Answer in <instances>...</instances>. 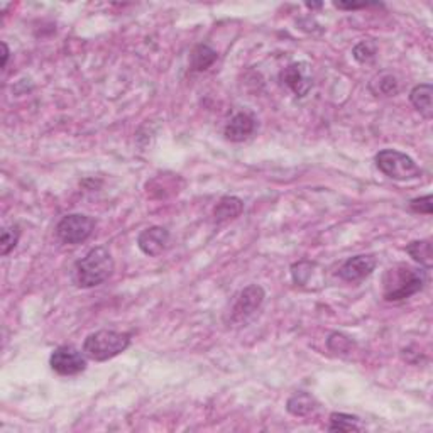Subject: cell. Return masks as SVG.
<instances>
[{"instance_id": "1", "label": "cell", "mask_w": 433, "mask_h": 433, "mask_svg": "<svg viewBox=\"0 0 433 433\" xmlns=\"http://www.w3.org/2000/svg\"><path fill=\"white\" fill-rule=\"evenodd\" d=\"M427 273L408 264H396L382 276V297L386 302H403L423 290Z\"/></svg>"}, {"instance_id": "2", "label": "cell", "mask_w": 433, "mask_h": 433, "mask_svg": "<svg viewBox=\"0 0 433 433\" xmlns=\"http://www.w3.org/2000/svg\"><path fill=\"white\" fill-rule=\"evenodd\" d=\"M114 273V259L105 247H95L75 262L73 280L78 288H95L105 283Z\"/></svg>"}, {"instance_id": "3", "label": "cell", "mask_w": 433, "mask_h": 433, "mask_svg": "<svg viewBox=\"0 0 433 433\" xmlns=\"http://www.w3.org/2000/svg\"><path fill=\"white\" fill-rule=\"evenodd\" d=\"M129 345H131V335L126 332L98 330L86 337L83 354L95 362H105L122 354Z\"/></svg>"}, {"instance_id": "4", "label": "cell", "mask_w": 433, "mask_h": 433, "mask_svg": "<svg viewBox=\"0 0 433 433\" xmlns=\"http://www.w3.org/2000/svg\"><path fill=\"white\" fill-rule=\"evenodd\" d=\"M376 166L379 172H382L391 180L406 181L418 178L422 174V169L418 164L406 156L405 153H399L396 149H382L376 154Z\"/></svg>"}, {"instance_id": "5", "label": "cell", "mask_w": 433, "mask_h": 433, "mask_svg": "<svg viewBox=\"0 0 433 433\" xmlns=\"http://www.w3.org/2000/svg\"><path fill=\"white\" fill-rule=\"evenodd\" d=\"M95 228V220L89 215L72 214L58 222L56 235L63 244L77 245L85 243Z\"/></svg>"}, {"instance_id": "6", "label": "cell", "mask_w": 433, "mask_h": 433, "mask_svg": "<svg viewBox=\"0 0 433 433\" xmlns=\"http://www.w3.org/2000/svg\"><path fill=\"white\" fill-rule=\"evenodd\" d=\"M85 354H82L73 345H61L54 349L49 357V366L60 376H77L86 369Z\"/></svg>"}, {"instance_id": "7", "label": "cell", "mask_w": 433, "mask_h": 433, "mask_svg": "<svg viewBox=\"0 0 433 433\" xmlns=\"http://www.w3.org/2000/svg\"><path fill=\"white\" fill-rule=\"evenodd\" d=\"M266 293L259 285H249L237 295L231 308V323H243L259 310Z\"/></svg>"}, {"instance_id": "8", "label": "cell", "mask_w": 433, "mask_h": 433, "mask_svg": "<svg viewBox=\"0 0 433 433\" xmlns=\"http://www.w3.org/2000/svg\"><path fill=\"white\" fill-rule=\"evenodd\" d=\"M283 85H286L297 97H305L314 85L311 66L308 63H291L280 75Z\"/></svg>"}, {"instance_id": "9", "label": "cell", "mask_w": 433, "mask_h": 433, "mask_svg": "<svg viewBox=\"0 0 433 433\" xmlns=\"http://www.w3.org/2000/svg\"><path fill=\"white\" fill-rule=\"evenodd\" d=\"M376 269V257L370 254H361V256L349 257L339 269V276L347 283H359L373 274Z\"/></svg>"}, {"instance_id": "10", "label": "cell", "mask_w": 433, "mask_h": 433, "mask_svg": "<svg viewBox=\"0 0 433 433\" xmlns=\"http://www.w3.org/2000/svg\"><path fill=\"white\" fill-rule=\"evenodd\" d=\"M169 244V232L168 228L154 226L149 228H144L137 237V245L146 256L156 257L166 251Z\"/></svg>"}, {"instance_id": "11", "label": "cell", "mask_w": 433, "mask_h": 433, "mask_svg": "<svg viewBox=\"0 0 433 433\" xmlns=\"http://www.w3.org/2000/svg\"><path fill=\"white\" fill-rule=\"evenodd\" d=\"M254 131H256L254 115L249 114V112H239L227 122L226 129H224V136L231 143H243V141L252 136Z\"/></svg>"}, {"instance_id": "12", "label": "cell", "mask_w": 433, "mask_h": 433, "mask_svg": "<svg viewBox=\"0 0 433 433\" xmlns=\"http://www.w3.org/2000/svg\"><path fill=\"white\" fill-rule=\"evenodd\" d=\"M432 95L433 89L430 83H422L416 85L413 90L410 91V102L425 119L433 117V105H432Z\"/></svg>"}, {"instance_id": "13", "label": "cell", "mask_w": 433, "mask_h": 433, "mask_svg": "<svg viewBox=\"0 0 433 433\" xmlns=\"http://www.w3.org/2000/svg\"><path fill=\"white\" fill-rule=\"evenodd\" d=\"M244 210V202L237 197H224L214 208V219L216 224L227 222V220L237 219Z\"/></svg>"}, {"instance_id": "14", "label": "cell", "mask_w": 433, "mask_h": 433, "mask_svg": "<svg viewBox=\"0 0 433 433\" xmlns=\"http://www.w3.org/2000/svg\"><path fill=\"white\" fill-rule=\"evenodd\" d=\"M216 61V51L208 44H197L191 49L190 66L193 72H205Z\"/></svg>"}, {"instance_id": "15", "label": "cell", "mask_w": 433, "mask_h": 433, "mask_svg": "<svg viewBox=\"0 0 433 433\" xmlns=\"http://www.w3.org/2000/svg\"><path fill=\"white\" fill-rule=\"evenodd\" d=\"M286 410L293 416H308L316 410V401L311 394L305 393V391H299V393H295L288 399Z\"/></svg>"}, {"instance_id": "16", "label": "cell", "mask_w": 433, "mask_h": 433, "mask_svg": "<svg viewBox=\"0 0 433 433\" xmlns=\"http://www.w3.org/2000/svg\"><path fill=\"white\" fill-rule=\"evenodd\" d=\"M406 252L423 268L430 269L433 266V251L430 240H415L406 245Z\"/></svg>"}, {"instance_id": "17", "label": "cell", "mask_w": 433, "mask_h": 433, "mask_svg": "<svg viewBox=\"0 0 433 433\" xmlns=\"http://www.w3.org/2000/svg\"><path fill=\"white\" fill-rule=\"evenodd\" d=\"M330 432H359L362 430L361 420L357 416L347 413H332L330 425H328Z\"/></svg>"}, {"instance_id": "18", "label": "cell", "mask_w": 433, "mask_h": 433, "mask_svg": "<svg viewBox=\"0 0 433 433\" xmlns=\"http://www.w3.org/2000/svg\"><path fill=\"white\" fill-rule=\"evenodd\" d=\"M19 237H20V227L18 224H12V226L4 228L2 237H0V254H2V256H7V254L18 245Z\"/></svg>"}, {"instance_id": "19", "label": "cell", "mask_w": 433, "mask_h": 433, "mask_svg": "<svg viewBox=\"0 0 433 433\" xmlns=\"http://www.w3.org/2000/svg\"><path fill=\"white\" fill-rule=\"evenodd\" d=\"M315 264H311V262L308 261H302L297 262V264H293V268H291V276H293V281L297 283L299 286H306L310 285L311 276H314V269Z\"/></svg>"}, {"instance_id": "20", "label": "cell", "mask_w": 433, "mask_h": 433, "mask_svg": "<svg viewBox=\"0 0 433 433\" xmlns=\"http://www.w3.org/2000/svg\"><path fill=\"white\" fill-rule=\"evenodd\" d=\"M352 54L359 63H369V61H373L374 56H376V44L369 39L361 41L359 44H356Z\"/></svg>"}, {"instance_id": "21", "label": "cell", "mask_w": 433, "mask_h": 433, "mask_svg": "<svg viewBox=\"0 0 433 433\" xmlns=\"http://www.w3.org/2000/svg\"><path fill=\"white\" fill-rule=\"evenodd\" d=\"M377 80L379 82H373V83H377V90H374V91H376V93L393 95V93H396V91H398V82H396V78H394L391 73L379 75Z\"/></svg>"}, {"instance_id": "22", "label": "cell", "mask_w": 433, "mask_h": 433, "mask_svg": "<svg viewBox=\"0 0 433 433\" xmlns=\"http://www.w3.org/2000/svg\"><path fill=\"white\" fill-rule=\"evenodd\" d=\"M433 198L432 195H425V197L415 198L410 202L411 210L416 212V214H425V215H430L433 210Z\"/></svg>"}, {"instance_id": "23", "label": "cell", "mask_w": 433, "mask_h": 433, "mask_svg": "<svg viewBox=\"0 0 433 433\" xmlns=\"http://www.w3.org/2000/svg\"><path fill=\"white\" fill-rule=\"evenodd\" d=\"M370 4H344V2H335L337 9H344V11H357V9H366L369 7Z\"/></svg>"}, {"instance_id": "24", "label": "cell", "mask_w": 433, "mask_h": 433, "mask_svg": "<svg viewBox=\"0 0 433 433\" xmlns=\"http://www.w3.org/2000/svg\"><path fill=\"white\" fill-rule=\"evenodd\" d=\"M2 49H4V54H2V66L6 68L7 65V60H9V46H7L6 43H2Z\"/></svg>"}]
</instances>
